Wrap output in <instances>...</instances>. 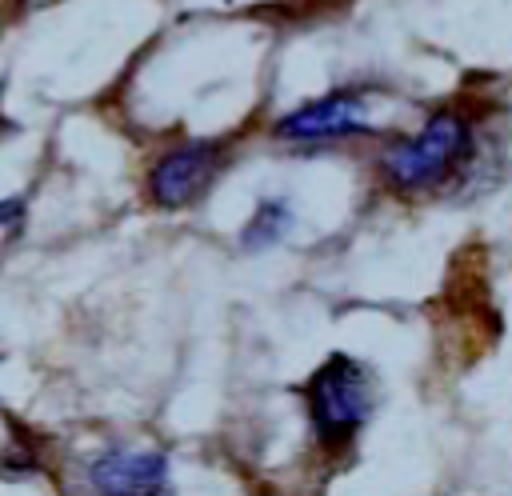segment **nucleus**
Returning <instances> with one entry per match:
<instances>
[{
  "label": "nucleus",
  "mask_w": 512,
  "mask_h": 496,
  "mask_svg": "<svg viewBox=\"0 0 512 496\" xmlns=\"http://www.w3.org/2000/svg\"><path fill=\"white\" fill-rule=\"evenodd\" d=\"M476 156H480L476 124L456 108H440L412 136H400L396 144L384 148L380 176L396 192H432L464 180Z\"/></svg>",
  "instance_id": "1"
},
{
  "label": "nucleus",
  "mask_w": 512,
  "mask_h": 496,
  "mask_svg": "<svg viewBox=\"0 0 512 496\" xmlns=\"http://www.w3.org/2000/svg\"><path fill=\"white\" fill-rule=\"evenodd\" d=\"M308 416L320 444H348L372 416V380L352 356H328L304 384Z\"/></svg>",
  "instance_id": "2"
},
{
  "label": "nucleus",
  "mask_w": 512,
  "mask_h": 496,
  "mask_svg": "<svg viewBox=\"0 0 512 496\" xmlns=\"http://www.w3.org/2000/svg\"><path fill=\"white\" fill-rule=\"evenodd\" d=\"M96 496H172L164 452L152 448H108L88 464Z\"/></svg>",
  "instance_id": "3"
},
{
  "label": "nucleus",
  "mask_w": 512,
  "mask_h": 496,
  "mask_svg": "<svg viewBox=\"0 0 512 496\" xmlns=\"http://www.w3.org/2000/svg\"><path fill=\"white\" fill-rule=\"evenodd\" d=\"M368 132V116H364V96L352 88L328 92L320 100L300 104L296 112L276 120V136L280 140H296V144H320V140H344V136H360Z\"/></svg>",
  "instance_id": "4"
},
{
  "label": "nucleus",
  "mask_w": 512,
  "mask_h": 496,
  "mask_svg": "<svg viewBox=\"0 0 512 496\" xmlns=\"http://www.w3.org/2000/svg\"><path fill=\"white\" fill-rule=\"evenodd\" d=\"M216 164H220V152L216 144H180L172 152H164L152 172H148V184H152V200L160 208H184L192 204L216 176Z\"/></svg>",
  "instance_id": "5"
},
{
  "label": "nucleus",
  "mask_w": 512,
  "mask_h": 496,
  "mask_svg": "<svg viewBox=\"0 0 512 496\" xmlns=\"http://www.w3.org/2000/svg\"><path fill=\"white\" fill-rule=\"evenodd\" d=\"M292 204L288 200H260L252 220L244 224L240 232V244L244 248H272L276 240H284V232L292 228Z\"/></svg>",
  "instance_id": "6"
},
{
  "label": "nucleus",
  "mask_w": 512,
  "mask_h": 496,
  "mask_svg": "<svg viewBox=\"0 0 512 496\" xmlns=\"http://www.w3.org/2000/svg\"><path fill=\"white\" fill-rule=\"evenodd\" d=\"M24 220V200L12 196V200H0V228H16Z\"/></svg>",
  "instance_id": "7"
}]
</instances>
